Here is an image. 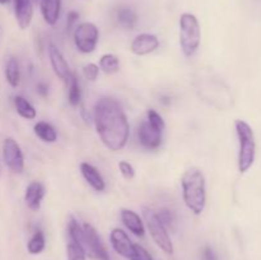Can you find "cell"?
I'll use <instances>...</instances> for the list:
<instances>
[{"instance_id":"4fadbf2b","label":"cell","mask_w":261,"mask_h":260,"mask_svg":"<svg viewBox=\"0 0 261 260\" xmlns=\"http://www.w3.org/2000/svg\"><path fill=\"white\" fill-rule=\"evenodd\" d=\"M48 58H50L51 68H53L56 76L64 82L68 81L69 75L71 74L70 68H69L68 63H66L65 58L61 54V51L55 45H53V43L48 46Z\"/></svg>"},{"instance_id":"d6a6232c","label":"cell","mask_w":261,"mask_h":260,"mask_svg":"<svg viewBox=\"0 0 261 260\" xmlns=\"http://www.w3.org/2000/svg\"><path fill=\"white\" fill-rule=\"evenodd\" d=\"M203 257L204 260H218L216 252H214V250L212 249V247H205V249H204Z\"/></svg>"},{"instance_id":"f546056e","label":"cell","mask_w":261,"mask_h":260,"mask_svg":"<svg viewBox=\"0 0 261 260\" xmlns=\"http://www.w3.org/2000/svg\"><path fill=\"white\" fill-rule=\"evenodd\" d=\"M129 260H153L152 255L148 252V250H145L144 247L140 246V245L135 244L134 245V255H133L132 259Z\"/></svg>"},{"instance_id":"2e32d148","label":"cell","mask_w":261,"mask_h":260,"mask_svg":"<svg viewBox=\"0 0 261 260\" xmlns=\"http://www.w3.org/2000/svg\"><path fill=\"white\" fill-rule=\"evenodd\" d=\"M120 216H121V221L124 223V226L132 232L133 235L138 237H143L145 233V226L144 222L142 221V218L139 217V214L135 213L132 209H121L120 212Z\"/></svg>"},{"instance_id":"d6986e66","label":"cell","mask_w":261,"mask_h":260,"mask_svg":"<svg viewBox=\"0 0 261 260\" xmlns=\"http://www.w3.org/2000/svg\"><path fill=\"white\" fill-rule=\"evenodd\" d=\"M36 137L45 143H55L58 140V133L55 127L46 121H38L33 127Z\"/></svg>"},{"instance_id":"484cf974","label":"cell","mask_w":261,"mask_h":260,"mask_svg":"<svg viewBox=\"0 0 261 260\" xmlns=\"http://www.w3.org/2000/svg\"><path fill=\"white\" fill-rule=\"evenodd\" d=\"M66 259L68 260H87V252L83 247L74 241L66 244Z\"/></svg>"},{"instance_id":"44dd1931","label":"cell","mask_w":261,"mask_h":260,"mask_svg":"<svg viewBox=\"0 0 261 260\" xmlns=\"http://www.w3.org/2000/svg\"><path fill=\"white\" fill-rule=\"evenodd\" d=\"M68 86V101L71 106H78L82 101V91L79 86L78 78L74 73L69 75L68 81L65 82Z\"/></svg>"},{"instance_id":"9c48e42d","label":"cell","mask_w":261,"mask_h":260,"mask_svg":"<svg viewBox=\"0 0 261 260\" xmlns=\"http://www.w3.org/2000/svg\"><path fill=\"white\" fill-rule=\"evenodd\" d=\"M3 158L5 165L14 173H22L24 170V155L19 144L13 138H7L3 143Z\"/></svg>"},{"instance_id":"7402d4cb","label":"cell","mask_w":261,"mask_h":260,"mask_svg":"<svg viewBox=\"0 0 261 260\" xmlns=\"http://www.w3.org/2000/svg\"><path fill=\"white\" fill-rule=\"evenodd\" d=\"M5 78L10 87L15 88L20 84V68L15 58H10L5 65Z\"/></svg>"},{"instance_id":"9a60e30c","label":"cell","mask_w":261,"mask_h":260,"mask_svg":"<svg viewBox=\"0 0 261 260\" xmlns=\"http://www.w3.org/2000/svg\"><path fill=\"white\" fill-rule=\"evenodd\" d=\"M14 13L20 30L30 27L33 18L32 0H14Z\"/></svg>"},{"instance_id":"8992f818","label":"cell","mask_w":261,"mask_h":260,"mask_svg":"<svg viewBox=\"0 0 261 260\" xmlns=\"http://www.w3.org/2000/svg\"><path fill=\"white\" fill-rule=\"evenodd\" d=\"M143 218H144L145 226L152 236L153 241L155 242L158 247L162 250L165 254H173V244L171 241V237L167 232V227L160 221L157 213L150 208H143Z\"/></svg>"},{"instance_id":"83f0119b","label":"cell","mask_w":261,"mask_h":260,"mask_svg":"<svg viewBox=\"0 0 261 260\" xmlns=\"http://www.w3.org/2000/svg\"><path fill=\"white\" fill-rule=\"evenodd\" d=\"M99 74V66L94 63H89L87 65L83 66V75L84 78L88 79V81L94 82L98 78Z\"/></svg>"},{"instance_id":"5b68a950","label":"cell","mask_w":261,"mask_h":260,"mask_svg":"<svg viewBox=\"0 0 261 260\" xmlns=\"http://www.w3.org/2000/svg\"><path fill=\"white\" fill-rule=\"evenodd\" d=\"M180 27V46L184 55L191 58L200 47L201 28L198 18L191 13H184L178 22Z\"/></svg>"},{"instance_id":"ffe728a7","label":"cell","mask_w":261,"mask_h":260,"mask_svg":"<svg viewBox=\"0 0 261 260\" xmlns=\"http://www.w3.org/2000/svg\"><path fill=\"white\" fill-rule=\"evenodd\" d=\"M13 102H14V107L19 116H22L25 120L36 119L37 112H36V109L32 106V103L28 99H25L22 96H15Z\"/></svg>"},{"instance_id":"e575fe53","label":"cell","mask_w":261,"mask_h":260,"mask_svg":"<svg viewBox=\"0 0 261 260\" xmlns=\"http://www.w3.org/2000/svg\"><path fill=\"white\" fill-rule=\"evenodd\" d=\"M7 3H9V0H0V4H7Z\"/></svg>"},{"instance_id":"5bb4252c","label":"cell","mask_w":261,"mask_h":260,"mask_svg":"<svg viewBox=\"0 0 261 260\" xmlns=\"http://www.w3.org/2000/svg\"><path fill=\"white\" fill-rule=\"evenodd\" d=\"M43 196H45V188L38 181H32L28 184L24 193V201L28 208L33 212H37L41 208Z\"/></svg>"},{"instance_id":"6da1fadb","label":"cell","mask_w":261,"mask_h":260,"mask_svg":"<svg viewBox=\"0 0 261 260\" xmlns=\"http://www.w3.org/2000/svg\"><path fill=\"white\" fill-rule=\"evenodd\" d=\"M94 125L105 147L111 152L121 150L129 140L130 125L121 105L111 97H102L94 106Z\"/></svg>"},{"instance_id":"cb8c5ba5","label":"cell","mask_w":261,"mask_h":260,"mask_svg":"<svg viewBox=\"0 0 261 260\" xmlns=\"http://www.w3.org/2000/svg\"><path fill=\"white\" fill-rule=\"evenodd\" d=\"M46 246V240L45 235L41 229L35 231V233L32 235V237L30 239V241L27 242V251L31 255H38L45 250Z\"/></svg>"},{"instance_id":"7c38bea8","label":"cell","mask_w":261,"mask_h":260,"mask_svg":"<svg viewBox=\"0 0 261 260\" xmlns=\"http://www.w3.org/2000/svg\"><path fill=\"white\" fill-rule=\"evenodd\" d=\"M138 139H139L140 144L147 149H155L162 143V132L154 129L145 120L138 127Z\"/></svg>"},{"instance_id":"30bf717a","label":"cell","mask_w":261,"mask_h":260,"mask_svg":"<svg viewBox=\"0 0 261 260\" xmlns=\"http://www.w3.org/2000/svg\"><path fill=\"white\" fill-rule=\"evenodd\" d=\"M110 241L111 246L120 256L132 259L134 255V245L126 232L122 228H114L110 233Z\"/></svg>"},{"instance_id":"4316f807","label":"cell","mask_w":261,"mask_h":260,"mask_svg":"<svg viewBox=\"0 0 261 260\" xmlns=\"http://www.w3.org/2000/svg\"><path fill=\"white\" fill-rule=\"evenodd\" d=\"M147 121L149 122L154 129L160 130V132H163V130H165V120H163L162 116H161L157 111H154V110H148L147 111Z\"/></svg>"},{"instance_id":"ba28073f","label":"cell","mask_w":261,"mask_h":260,"mask_svg":"<svg viewBox=\"0 0 261 260\" xmlns=\"http://www.w3.org/2000/svg\"><path fill=\"white\" fill-rule=\"evenodd\" d=\"M84 231V250H86L87 255L94 257L98 260H110L109 252H107L106 247H105L103 242H102L101 237H99L98 232L96 231L92 224L84 223L83 224Z\"/></svg>"},{"instance_id":"52a82bcc","label":"cell","mask_w":261,"mask_h":260,"mask_svg":"<svg viewBox=\"0 0 261 260\" xmlns=\"http://www.w3.org/2000/svg\"><path fill=\"white\" fill-rule=\"evenodd\" d=\"M99 40V31L94 23L83 22L74 31L75 47L83 54H91L96 50Z\"/></svg>"},{"instance_id":"8fae6325","label":"cell","mask_w":261,"mask_h":260,"mask_svg":"<svg viewBox=\"0 0 261 260\" xmlns=\"http://www.w3.org/2000/svg\"><path fill=\"white\" fill-rule=\"evenodd\" d=\"M160 47V40L152 33H140L133 40L130 45V50L134 55L144 56L154 53Z\"/></svg>"},{"instance_id":"1f68e13d","label":"cell","mask_w":261,"mask_h":260,"mask_svg":"<svg viewBox=\"0 0 261 260\" xmlns=\"http://www.w3.org/2000/svg\"><path fill=\"white\" fill-rule=\"evenodd\" d=\"M79 19V13L75 12V10H71L68 14V20H66V25H68V31H70L71 28L74 27L76 22Z\"/></svg>"},{"instance_id":"f1b7e54d","label":"cell","mask_w":261,"mask_h":260,"mask_svg":"<svg viewBox=\"0 0 261 260\" xmlns=\"http://www.w3.org/2000/svg\"><path fill=\"white\" fill-rule=\"evenodd\" d=\"M119 170L120 173L124 176V178L126 180H133L135 177V168L133 167V165L127 161H120L119 162Z\"/></svg>"},{"instance_id":"277c9868","label":"cell","mask_w":261,"mask_h":260,"mask_svg":"<svg viewBox=\"0 0 261 260\" xmlns=\"http://www.w3.org/2000/svg\"><path fill=\"white\" fill-rule=\"evenodd\" d=\"M237 138H239V170L241 173L247 172L252 167L256 154V144L252 127L244 120H236L234 122Z\"/></svg>"},{"instance_id":"d4e9b609","label":"cell","mask_w":261,"mask_h":260,"mask_svg":"<svg viewBox=\"0 0 261 260\" xmlns=\"http://www.w3.org/2000/svg\"><path fill=\"white\" fill-rule=\"evenodd\" d=\"M99 69L106 74H114L120 70V60L114 54H105L99 59Z\"/></svg>"},{"instance_id":"7a4b0ae2","label":"cell","mask_w":261,"mask_h":260,"mask_svg":"<svg viewBox=\"0 0 261 260\" xmlns=\"http://www.w3.org/2000/svg\"><path fill=\"white\" fill-rule=\"evenodd\" d=\"M182 198L191 213L200 216L206 205V184L199 168H189L181 177Z\"/></svg>"},{"instance_id":"3957f363","label":"cell","mask_w":261,"mask_h":260,"mask_svg":"<svg viewBox=\"0 0 261 260\" xmlns=\"http://www.w3.org/2000/svg\"><path fill=\"white\" fill-rule=\"evenodd\" d=\"M195 88L199 97L204 102H208L209 105H213L218 109H228L231 102L233 101L223 81L211 74H199L195 81Z\"/></svg>"},{"instance_id":"ac0fdd59","label":"cell","mask_w":261,"mask_h":260,"mask_svg":"<svg viewBox=\"0 0 261 260\" xmlns=\"http://www.w3.org/2000/svg\"><path fill=\"white\" fill-rule=\"evenodd\" d=\"M61 0H41V14L48 25H55L60 18Z\"/></svg>"},{"instance_id":"603a6c76","label":"cell","mask_w":261,"mask_h":260,"mask_svg":"<svg viewBox=\"0 0 261 260\" xmlns=\"http://www.w3.org/2000/svg\"><path fill=\"white\" fill-rule=\"evenodd\" d=\"M116 17H117V22L120 23V25H122L124 28H127V30H133L138 22L137 13L129 7L120 8L116 13Z\"/></svg>"},{"instance_id":"4dcf8cb0","label":"cell","mask_w":261,"mask_h":260,"mask_svg":"<svg viewBox=\"0 0 261 260\" xmlns=\"http://www.w3.org/2000/svg\"><path fill=\"white\" fill-rule=\"evenodd\" d=\"M155 213H157V217L160 218V221L162 222L166 227H168L171 223H172L173 217H172V213H171L168 209H161L160 212H155Z\"/></svg>"},{"instance_id":"e0dca14e","label":"cell","mask_w":261,"mask_h":260,"mask_svg":"<svg viewBox=\"0 0 261 260\" xmlns=\"http://www.w3.org/2000/svg\"><path fill=\"white\" fill-rule=\"evenodd\" d=\"M81 172L83 175L84 180L89 184L91 188H93L96 191H105L106 189V183H105L103 177L99 173V171L94 167L93 165L88 162L81 163Z\"/></svg>"},{"instance_id":"836d02e7","label":"cell","mask_w":261,"mask_h":260,"mask_svg":"<svg viewBox=\"0 0 261 260\" xmlns=\"http://www.w3.org/2000/svg\"><path fill=\"white\" fill-rule=\"evenodd\" d=\"M37 92L41 94V96L46 97L48 93V87L46 86L45 83H38L37 84Z\"/></svg>"}]
</instances>
